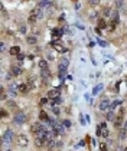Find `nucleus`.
<instances>
[{
  "instance_id": "1",
  "label": "nucleus",
  "mask_w": 127,
  "mask_h": 151,
  "mask_svg": "<svg viewBox=\"0 0 127 151\" xmlns=\"http://www.w3.org/2000/svg\"><path fill=\"white\" fill-rule=\"evenodd\" d=\"M68 65H69V60L66 59V58H64V59L59 60L58 71H59V78H61V79L65 78V72H66V69H68Z\"/></svg>"
},
{
  "instance_id": "2",
  "label": "nucleus",
  "mask_w": 127,
  "mask_h": 151,
  "mask_svg": "<svg viewBox=\"0 0 127 151\" xmlns=\"http://www.w3.org/2000/svg\"><path fill=\"white\" fill-rule=\"evenodd\" d=\"M16 144L19 145V147H28V144H29V140H28V137L23 135V134H19V135L16 137Z\"/></svg>"
},
{
  "instance_id": "3",
  "label": "nucleus",
  "mask_w": 127,
  "mask_h": 151,
  "mask_svg": "<svg viewBox=\"0 0 127 151\" xmlns=\"http://www.w3.org/2000/svg\"><path fill=\"white\" fill-rule=\"evenodd\" d=\"M13 121H15V124H25L26 122V115L23 114V112H17L15 115V118H13Z\"/></svg>"
},
{
  "instance_id": "4",
  "label": "nucleus",
  "mask_w": 127,
  "mask_h": 151,
  "mask_svg": "<svg viewBox=\"0 0 127 151\" xmlns=\"http://www.w3.org/2000/svg\"><path fill=\"white\" fill-rule=\"evenodd\" d=\"M1 140H3L4 142H9V144H10L12 140H13V131H12V130H7V131L3 134V138H1Z\"/></svg>"
},
{
  "instance_id": "5",
  "label": "nucleus",
  "mask_w": 127,
  "mask_h": 151,
  "mask_svg": "<svg viewBox=\"0 0 127 151\" xmlns=\"http://www.w3.org/2000/svg\"><path fill=\"white\" fill-rule=\"evenodd\" d=\"M31 130H32V132H33V134H39L41 131H43V130H45V127H43L42 124H39V122H36V124H33V125H32Z\"/></svg>"
},
{
  "instance_id": "6",
  "label": "nucleus",
  "mask_w": 127,
  "mask_h": 151,
  "mask_svg": "<svg viewBox=\"0 0 127 151\" xmlns=\"http://www.w3.org/2000/svg\"><path fill=\"white\" fill-rule=\"evenodd\" d=\"M20 74H22V69H20L17 65H13V66L10 68V75L12 76H19Z\"/></svg>"
},
{
  "instance_id": "7",
  "label": "nucleus",
  "mask_w": 127,
  "mask_h": 151,
  "mask_svg": "<svg viewBox=\"0 0 127 151\" xmlns=\"http://www.w3.org/2000/svg\"><path fill=\"white\" fill-rule=\"evenodd\" d=\"M32 16H35L36 19H42V17H43L42 9H41V7H35V9L32 10Z\"/></svg>"
},
{
  "instance_id": "8",
  "label": "nucleus",
  "mask_w": 127,
  "mask_h": 151,
  "mask_svg": "<svg viewBox=\"0 0 127 151\" xmlns=\"http://www.w3.org/2000/svg\"><path fill=\"white\" fill-rule=\"evenodd\" d=\"M51 46H52V47H53L56 52H59V53H64V52L66 50V49H65L62 45H59V43H55V42H52V43H51Z\"/></svg>"
},
{
  "instance_id": "9",
  "label": "nucleus",
  "mask_w": 127,
  "mask_h": 151,
  "mask_svg": "<svg viewBox=\"0 0 127 151\" xmlns=\"http://www.w3.org/2000/svg\"><path fill=\"white\" fill-rule=\"evenodd\" d=\"M17 89H19V92H22V94H28L29 92V85H26V84H20L19 86H17Z\"/></svg>"
},
{
  "instance_id": "10",
  "label": "nucleus",
  "mask_w": 127,
  "mask_h": 151,
  "mask_svg": "<svg viewBox=\"0 0 127 151\" xmlns=\"http://www.w3.org/2000/svg\"><path fill=\"white\" fill-rule=\"evenodd\" d=\"M108 106H110V101H108V99H103V101L100 102V109H101V111L108 109Z\"/></svg>"
},
{
  "instance_id": "11",
  "label": "nucleus",
  "mask_w": 127,
  "mask_h": 151,
  "mask_svg": "<svg viewBox=\"0 0 127 151\" xmlns=\"http://www.w3.org/2000/svg\"><path fill=\"white\" fill-rule=\"evenodd\" d=\"M123 111H124V109H120V114H118V117L116 118V122H114L116 127H120L121 122H123Z\"/></svg>"
},
{
  "instance_id": "12",
  "label": "nucleus",
  "mask_w": 127,
  "mask_h": 151,
  "mask_svg": "<svg viewBox=\"0 0 127 151\" xmlns=\"http://www.w3.org/2000/svg\"><path fill=\"white\" fill-rule=\"evenodd\" d=\"M56 96H59V89H52L48 92V98H56Z\"/></svg>"
},
{
  "instance_id": "13",
  "label": "nucleus",
  "mask_w": 127,
  "mask_h": 151,
  "mask_svg": "<svg viewBox=\"0 0 127 151\" xmlns=\"http://www.w3.org/2000/svg\"><path fill=\"white\" fill-rule=\"evenodd\" d=\"M9 53L17 56V55H19V53H22V52H20V47H19V46H12V47H10V50H9Z\"/></svg>"
},
{
  "instance_id": "14",
  "label": "nucleus",
  "mask_w": 127,
  "mask_h": 151,
  "mask_svg": "<svg viewBox=\"0 0 127 151\" xmlns=\"http://www.w3.org/2000/svg\"><path fill=\"white\" fill-rule=\"evenodd\" d=\"M41 76H42V79H49V78H51V72H49V69H42Z\"/></svg>"
},
{
  "instance_id": "15",
  "label": "nucleus",
  "mask_w": 127,
  "mask_h": 151,
  "mask_svg": "<svg viewBox=\"0 0 127 151\" xmlns=\"http://www.w3.org/2000/svg\"><path fill=\"white\" fill-rule=\"evenodd\" d=\"M111 22H118V13L116 12V10H113V13H111Z\"/></svg>"
},
{
  "instance_id": "16",
  "label": "nucleus",
  "mask_w": 127,
  "mask_h": 151,
  "mask_svg": "<svg viewBox=\"0 0 127 151\" xmlns=\"http://www.w3.org/2000/svg\"><path fill=\"white\" fill-rule=\"evenodd\" d=\"M26 42H28L29 45H35V43H36V36H28Z\"/></svg>"
},
{
  "instance_id": "17",
  "label": "nucleus",
  "mask_w": 127,
  "mask_h": 151,
  "mask_svg": "<svg viewBox=\"0 0 127 151\" xmlns=\"http://www.w3.org/2000/svg\"><path fill=\"white\" fill-rule=\"evenodd\" d=\"M62 102V99H61V96H56V98H53L52 101H51V104L55 106V105H58V104H61Z\"/></svg>"
},
{
  "instance_id": "18",
  "label": "nucleus",
  "mask_w": 127,
  "mask_h": 151,
  "mask_svg": "<svg viewBox=\"0 0 127 151\" xmlns=\"http://www.w3.org/2000/svg\"><path fill=\"white\" fill-rule=\"evenodd\" d=\"M39 120H41V121H49V118H48V114L42 111V112L39 114Z\"/></svg>"
},
{
  "instance_id": "19",
  "label": "nucleus",
  "mask_w": 127,
  "mask_h": 151,
  "mask_svg": "<svg viewBox=\"0 0 127 151\" xmlns=\"http://www.w3.org/2000/svg\"><path fill=\"white\" fill-rule=\"evenodd\" d=\"M16 88H17V86H15V85H12V86L9 88V94H10V95H16V94L19 92V89H16Z\"/></svg>"
},
{
  "instance_id": "20",
  "label": "nucleus",
  "mask_w": 127,
  "mask_h": 151,
  "mask_svg": "<svg viewBox=\"0 0 127 151\" xmlns=\"http://www.w3.org/2000/svg\"><path fill=\"white\" fill-rule=\"evenodd\" d=\"M101 135H103V137H108V135H110V131L107 130V127L101 128Z\"/></svg>"
},
{
  "instance_id": "21",
  "label": "nucleus",
  "mask_w": 127,
  "mask_h": 151,
  "mask_svg": "<svg viewBox=\"0 0 127 151\" xmlns=\"http://www.w3.org/2000/svg\"><path fill=\"white\" fill-rule=\"evenodd\" d=\"M52 35H53V36H56V38H59V36L62 35V30H61V29H53V30H52Z\"/></svg>"
},
{
  "instance_id": "22",
  "label": "nucleus",
  "mask_w": 127,
  "mask_h": 151,
  "mask_svg": "<svg viewBox=\"0 0 127 151\" xmlns=\"http://www.w3.org/2000/svg\"><path fill=\"white\" fill-rule=\"evenodd\" d=\"M39 66H41V69H48V62L46 60H41V62H39Z\"/></svg>"
},
{
  "instance_id": "23",
  "label": "nucleus",
  "mask_w": 127,
  "mask_h": 151,
  "mask_svg": "<svg viewBox=\"0 0 127 151\" xmlns=\"http://www.w3.org/2000/svg\"><path fill=\"white\" fill-rule=\"evenodd\" d=\"M101 28H106V20L104 19H98V29Z\"/></svg>"
},
{
  "instance_id": "24",
  "label": "nucleus",
  "mask_w": 127,
  "mask_h": 151,
  "mask_svg": "<svg viewBox=\"0 0 127 151\" xmlns=\"http://www.w3.org/2000/svg\"><path fill=\"white\" fill-rule=\"evenodd\" d=\"M107 120L114 121V112H113V111H108V114H107Z\"/></svg>"
},
{
  "instance_id": "25",
  "label": "nucleus",
  "mask_w": 127,
  "mask_h": 151,
  "mask_svg": "<svg viewBox=\"0 0 127 151\" xmlns=\"http://www.w3.org/2000/svg\"><path fill=\"white\" fill-rule=\"evenodd\" d=\"M110 13H113V12H111V9L108 7V6H106V7H104V16H108Z\"/></svg>"
},
{
  "instance_id": "26",
  "label": "nucleus",
  "mask_w": 127,
  "mask_h": 151,
  "mask_svg": "<svg viewBox=\"0 0 127 151\" xmlns=\"http://www.w3.org/2000/svg\"><path fill=\"white\" fill-rule=\"evenodd\" d=\"M101 89H103V85L100 84V85H97V86L94 88V91H93V92H94V94H98V92H100Z\"/></svg>"
},
{
  "instance_id": "27",
  "label": "nucleus",
  "mask_w": 127,
  "mask_h": 151,
  "mask_svg": "<svg viewBox=\"0 0 127 151\" xmlns=\"http://www.w3.org/2000/svg\"><path fill=\"white\" fill-rule=\"evenodd\" d=\"M62 124H64V127H65V128H69V127H71V121H69V120L62 121Z\"/></svg>"
},
{
  "instance_id": "28",
  "label": "nucleus",
  "mask_w": 127,
  "mask_h": 151,
  "mask_svg": "<svg viewBox=\"0 0 127 151\" xmlns=\"http://www.w3.org/2000/svg\"><path fill=\"white\" fill-rule=\"evenodd\" d=\"M52 111H53V114H55V115H56V117H58V115H59V112H61V111H59V108H58V106H53V108H52Z\"/></svg>"
},
{
  "instance_id": "29",
  "label": "nucleus",
  "mask_w": 127,
  "mask_h": 151,
  "mask_svg": "<svg viewBox=\"0 0 127 151\" xmlns=\"http://www.w3.org/2000/svg\"><path fill=\"white\" fill-rule=\"evenodd\" d=\"M3 150H4V151L10 150V148H9V142H4V141H3Z\"/></svg>"
},
{
  "instance_id": "30",
  "label": "nucleus",
  "mask_w": 127,
  "mask_h": 151,
  "mask_svg": "<svg viewBox=\"0 0 127 151\" xmlns=\"http://www.w3.org/2000/svg\"><path fill=\"white\" fill-rule=\"evenodd\" d=\"M36 20H38V19H36V17H35V16H29V23H35V22H36Z\"/></svg>"
},
{
  "instance_id": "31",
  "label": "nucleus",
  "mask_w": 127,
  "mask_h": 151,
  "mask_svg": "<svg viewBox=\"0 0 127 151\" xmlns=\"http://www.w3.org/2000/svg\"><path fill=\"white\" fill-rule=\"evenodd\" d=\"M126 137H127V132H126V131H124V130H123V131L120 132V138H121V140H124Z\"/></svg>"
},
{
  "instance_id": "32",
  "label": "nucleus",
  "mask_w": 127,
  "mask_h": 151,
  "mask_svg": "<svg viewBox=\"0 0 127 151\" xmlns=\"http://www.w3.org/2000/svg\"><path fill=\"white\" fill-rule=\"evenodd\" d=\"M7 106H12V108H16V104L13 101H7Z\"/></svg>"
},
{
  "instance_id": "33",
  "label": "nucleus",
  "mask_w": 127,
  "mask_h": 151,
  "mask_svg": "<svg viewBox=\"0 0 127 151\" xmlns=\"http://www.w3.org/2000/svg\"><path fill=\"white\" fill-rule=\"evenodd\" d=\"M100 150H101V151H107V147H106V144H101V147H100Z\"/></svg>"
},
{
  "instance_id": "34",
  "label": "nucleus",
  "mask_w": 127,
  "mask_h": 151,
  "mask_svg": "<svg viewBox=\"0 0 127 151\" xmlns=\"http://www.w3.org/2000/svg\"><path fill=\"white\" fill-rule=\"evenodd\" d=\"M114 4H116V6H117V7H121V6H123V1H116V3H114Z\"/></svg>"
},
{
  "instance_id": "35",
  "label": "nucleus",
  "mask_w": 127,
  "mask_h": 151,
  "mask_svg": "<svg viewBox=\"0 0 127 151\" xmlns=\"http://www.w3.org/2000/svg\"><path fill=\"white\" fill-rule=\"evenodd\" d=\"M23 58H25V55H23V53H19V55H17V59H19V60H22Z\"/></svg>"
},
{
  "instance_id": "36",
  "label": "nucleus",
  "mask_w": 127,
  "mask_h": 151,
  "mask_svg": "<svg viewBox=\"0 0 127 151\" xmlns=\"http://www.w3.org/2000/svg\"><path fill=\"white\" fill-rule=\"evenodd\" d=\"M1 117H3V118H4V117H7V112H6L4 109H1Z\"/></svg>"
},
{
  "instance_id": "37",
  "label": "nucleus",
  "mask_w": 127,
  "mask_h": 151,
  "mask_svg": "<svg viewBox=\"0 0 127 151\" xmlns=\"http://www.w3.org/2000/svg\"><path fill=\"white\" fill-rule=\"evenodd\" d=\"M90 4H93V6H97V4H98V1H97V0H93V1H90Z\"/></svg>"
},
{
  "instance_id": "38",
  "label": "nucleus",
  "mask_w": 127,
  "mask_h": 151,
  "mask_svg": "<svg viewBox=\"0 0 127 151\" xmlns=\"http://www.w3.org/2000/svg\"><path fill=\"white\" fill-rule=\"evenodd\" d=\"M20 32H22V33H26V28H25V26H20Z\"/></svg>"
},
{
  "instance_id": "39",
  "label": "nucleus",
  "mask_w": 127,
  "mask_h": 151,
  "mask_svg": "<svg viewBox=\"0 0 127 151\" xmlns=\"http://www.w3.org/2000/svg\"><path fill=\"white\" fill-rule=\"evenodd\" d=\"M97 135H101V127L97 128Z\"/></svg>"
},
{
  "instance_id": "40",
  "label": "nucleus",
  "mask_w": 127,
  "mask_h": 151,
  "mask_svg": "<svg viewBox=\"0 0 127 151\" xmlns=\"http://www.w3.org/2000/svg\"><path fill=\"white\" fill-rule=\"evenodd\" d=\"M46 102H48V99H46V98H42V101H41V104L43 105V104H46Z\"/></svg>"
},
{
  "instance_id": "41",
  "label": "nucleus",
  "mask_w": 127,
  "mask_h": 151,
  "mask_svg": "<svg viewBox=\"0 0 127 151\" xmlns=\"http://www.w3.org/2000/svg\"><path fill=\"white\" fill-rule=\"evenodd\" d=\"M98 43H100L101 46H107V43H106V42H103V40H98Z\"/></svg>"
},
{
  "instance_id": "42",
  "label": "nucleus",
  "mask_w": 127,
  "mask_h": 151,
  "mask_svg": "<svg viewBox=\"0 0 127 151\" xmlns=\"http://www.w3.org/2000/svg\"><path fill=\"white\" fill-rule=\"evenodd\" d=\"M1 99H3V101H4V99H6V94H4V92H3V91H1Z\"/></svg>"
},
{
  "instance_id": "43",
  "label": "nucleus",
  "mask_w": 127,
  "mask_h": 151,
  "mask_svg": "<svg viewBox=\"0 0 127 151\" xmlns=\"http://www.w3.org/2000/svg\"><path fill=\"white\" fill-rule=\"evenodd\" d=\"M123 130H124V131H126V132H127V121H126V122H124V125H123Z\"/></svg>"
},
{
  "instance_id": "44",
  "label": "nucleus",
  "mask_w": 127,
  "mask_h": 151,
  "mask_svg": "<svg viewBox=\"0 0 127 151\" xmlns=\"http://www.w3.org/2000/svg\"><path fill=\"white\" fill-rule=\"evenodd\" d=\"M124 151H127V148H124Z\"/></svg>"
}]
</instances>
